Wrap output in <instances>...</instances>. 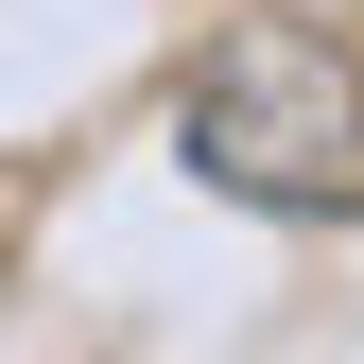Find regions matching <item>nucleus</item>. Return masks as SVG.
<instances>
[{"instance_id":"f257e3e1","label":"nucleus","mask_w":364,"mask_h":364,"mask_svg":"<svg viewBox=\"0 0 364 364\" xmlns=\"http://www.w3.org/2000/svg\"><path fill=\"white\" fill-rule=\"evenodd\" d=\"M173 139H191L208 191L330 225V208H364V70L330 53V35H295V18H243V35L191 70Z\"/></svg>"}]
</instances>
